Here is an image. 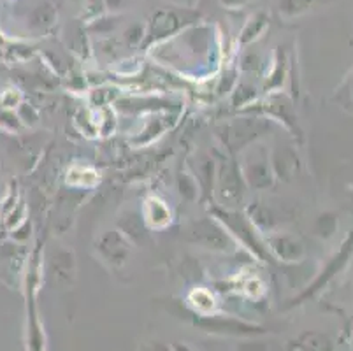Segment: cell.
Here are the masks:
<instances>
[{
	"instance_id": "obj_1",
	"label": "cell",
	"mask_w": 353,
	"mask_h": 351,
	"mask_svg": "<svg viewBox=\"0 0 353 351\" xmlns=\"http://www.w3.org/2000/svg\"><path fill=\"white\" fill-rule=\"evenodd\" d=\"M190 12L188 11H159L153 16L152 34L153 35H165L169 32H174L181 27L188 19Z\"/></svg>"
},
{
	"instance_id": "obj_2",
	"label": "cell",
	"mask_w": 353,
	"mask_h": 351,
	"mask_svg": "<svg viewBox=\"0 0 353 351\" xmlns=\"http://www.w3.org/2000/svg\"><path fill=\"white\" fill-rule=\"evenodd\" d=\"M311 2L313 0H278V8H280L281 14L295 16L306 11L311 6Z\"/></svg>"
},
{
	"instance_id": "obj_3",
	"label": "cell",
	"mask_w": 353,
	"mask_h": 351,
	"mask_svg": "<svg viewBox=\"0 0 353 351\" xmlns=\"http://www.w3.org/2000/svg\"><path fill=\"white\" fill-rule=\"evenodd\" d=\"M269 18L265 12H256L255 16H253L252 19H250V23L246 25L245 32H243V35H245V39L248 37H256V34H260V32L264 30V27L268 25Z\"/></svg>"
},
{
	"instance_id": "obj_4",
	"label": "cell",
	"mask_w": 353,
	"mask_h": 351,
	"mask_svg": "<svg viewBox=\"0 0 353 351\" xmlns=\"http://www.w3.org/2000/svg\"><path fill=\"white\" fill-rule=\"evenodd\" d=\"M248 2L250 0H221V4L229 6V8H243Z\"/></svg>"
}]
</instances>
